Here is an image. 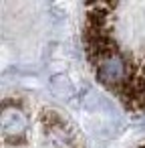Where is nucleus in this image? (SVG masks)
I'll use <instances>...</instances> for the list:
<instances>
[{
    "instance_id": "obj_1",
    "label": "nucleus",
    "mask_w": 145,
    "mask_h": 148,
    "mask_svg": "<svg viewBox=\"0 0 145 148\" xmlns=\"http://www.w3.org/2000/svg\"><path fill=\"white\" fill-rule=\"evenodd\" d=\"M97 79L107 87L119 85L125 79H129V63H127V59L123 57L121 51L111 55L109 59H105L97 67Z\"/></svg>"
}]
</instances>
